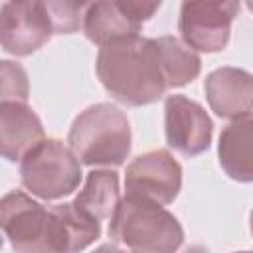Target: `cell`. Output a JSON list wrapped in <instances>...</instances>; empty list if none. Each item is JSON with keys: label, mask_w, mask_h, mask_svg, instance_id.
<instances>
[{"label": "cell", "mask_w": 253, "mask_h": 253, "mask_svg": "<svg viewBox=\"0 0 253 253\" xmlns=\"http://www.w3.org/2000/svg\"><path fill=\"white\" fill-rule=\"evenodd\" d=\"M97 75L105 89L125 105H148L164 91V77L152 40L123 36L101 45Z\"/></svg>", "instance_id": "6da1fadb"}, {"label": "cell", "mask_w": 253, "mask_h": 253, "mask_svg": "<svg viewBox=\"0 0 253 253\" xmlns=\"http://www.w3.org/2000/svg\"><path fill=\"white\" fill-rule=\"evenodd\" d=\"M109 235L134 253H174L184 239L182 225L170 211L138 196H126L117 204Z\"/></svg>", "instance_id": "7a4b0ae2"}, {"label": "cell", "mask_w": 253, "mask_h": 253, "mask_svg": "<svg viewBox=\"0 0 253 253\" xmlns=\"http://www.w3.org/2000/svg\"><path fill=\"white\" fill-rule=\"evenodd\" d=\"M0 229L16 253H69L57 208L45 210L20 190L0 200Z\"/></svg>", "instance_id": "3957f363"}, {"label": "cell", "mask_w": 253, "mask_h": 253, "mask_svg": "<svg viewBox=\"0 0 253 253\" xmlns=\"http://www.w3.org/2000/svg\"><path fill=\"white\" fill-rule=\"evenodd\" d=\"M69 146L71 152L89 166L121 164L130 152L126 115L109 103L85 109L71 125Z\"/></svg>", "instance_id": "277c9868"}, {"label": "cell", "mask_w": 253, "mask_h": 253, "mask_svg": "<svg viewBox=\"0 0 253 253\" xmlns=\"http://www.w3.org/2000/svg\"><path fill=\"white\" fill-rule=\"evenodd\" d=\"M22 184L43 200L71 194L81 180L79 158L59 140H40L28 150L20 164Z\"/></svg>", "instance_id": "5b68a950"}, {"label": "cell", "mask_w": 253, "mask_h": 253, "mask_svg": "<svg viewBox=\"0 0 253 253\" xmlns=\"http://www.w3.org/2000/svg\"><path fill=\"white\" fill-rule=\"evenodd\" d=\"M182 184V168L166 150L136 156L126 166V196H138L154 204H170Z\"/></svg>", "instance_id": "8992f818"}, {"label": "cell", "mask_w": 253, "mask_h": 253, "mask_svg": "<svg viewBox=\"0 0 253 253\" xmlns=\"http://www.w3.org/2000/svg\"><path fill=\"white\" fill-rule=\"evenodd\" d=\"M53 26L43 2H8L0 8V45L14 55L40 49Z\"/></svg>", "instance_id": "52a82bcc"}, {"label": "cell", "mask_w": 253, "mask_h": 253, "mask_svg": "<svg viewBox=\"0 0 253 253\" xmlns=\"http://www.w3.org/2000/svg\"><path fill=\"white\" fill-rule=\"evenodd\" d=\"M239 12L237 2H184L180 32L190 49L219 51L229 40V26Z\"/></svg>", "instance_id": "ba28073f"}, {"label": "cell", "mask_w": 253, "mask_h": 253, "mask_svg": "<svg viewBox=\"0 0 253 253\" xmlns=\"http://www.w3.org/2000/svg\"><path fill=\"white\" fill-rule=\"evenodd\" d=\"M160 2H95L89 4L83 16L87 38L99 45L123 36H136L140 24L148 20Z\"/></svg>", "instance_id": "9c48e42d"}, {"label": "cell", "mask_w": 253, "mask_h": 253, "mask_svg": "<svg viewBox=\"0 0 253 253\" xmlns=\"http://www.w3.org/2000/svg\"><path fill=\"white\" fill-rule=\"evenodd\" d=\"M211 121L206 111L186 99L184 95H172L164 105V130L166 142L186 156H196L210 146Z\"/></svg>", "instance_id": "30bf717a"}, {"label": "cell", "mask_w": 253, "mask_h": 253, "mask_svg": "<svg viewBox=\"0 0 253 253\" xmlns=\"http://www.w3.org/2000/svg\"><path fill=\"white\" fill-rule=\"evenodd\" d=\"M43 140V128L36 113L24 103H0V156L22 160Z\"/></svg>", "instance_id": "8fae6325"}, {"label": "cell", "mask_w": 253, "mask_h": 253, "mask_svg": "<svg viewBox=\"0 0 253 253\" xmlns=\"http://www.w3.org/2000/svg\"><path fill=\"white\" fill-rule=\"evenodd\" d=\"M206 95L219 117H249L251 113V77L245 71L223 67L208 75Z\"/></svg>", "instance_id": "7c38bea8"}, {"label": "cell", "mask_w": 253, "mask_h": 253, "mask_svg": "<svg viewBox=\"0 0 253 253\" xmlns=\"http://www.w3.org/2000/svg\"><path fill=\"white\" fill-rule=\"evenodd\" d=\"M219 162L225 172L241 182L251 180V119H235L219 138Z\"/></svg>", "instance_id": "4fadbf2b"}, {"label": "cell", "mask_w": 253, "mask_h": 253, "mask_svg": "<svg viewBox=\"0 0 253 253\" xmlns=\"http://www.w3.org/2000/svg\"><path fill=\"white\" fill-rule=\"evenodd\" d=\"M152 45L156 51V59H158L166 89L182 87L198 75L200 59L180 40L172 36H162V38H154Z\"/></svg>", "instance_id": "5bb4252c"}, {"label": "cell", "mask_w": 253, "mask_h": 253, "mask_svg": "<svg viewBox=\"0 0 253 253\" xmlns=\"http://www.w3.org/2000/svg\"><path fill=\"white\" fill-rule=\"evenodd\" d=\"M119 204V176L113 170H95L87 176L83 190L73 200V206L103 221L113 215Z\"/></svg>", "instance_id": "9a60e30c"}, {"label": "cell", "mask_w": 253, "mask_h": 253, "mask_svg": "<svg viewBox=\"0 0 253 253\" xmlns=\"http://www.w3.org/2000/svg\"><path fill=\"white\" fill-rule=\"evenodd\" d=\"M28 75L14 61H0V103H26Z\"/></svg>", "instance_id": "2e32d148"}, {"label": "cell", "mask_w": 253, "mask_h": 253, "mask_svg": "<svg viewBox=\"0 0 253 253\" xmlns=\"http://www.w3.org/2000/svg\"><path fill=\"white\" fill-rule=\"evenodd\" d=\"M87 6L89 4H81V2H47L45 8L49 14L53 32L71 34V32L79 30Z\"/></svg>", "instance_id": "e0dca14e"}, {"label": "cell", "mask_w": 253, "mask_h": 253, "mask_svg": "<svg viewBox=\"0 0 253 253\" xmlns=\"http://www.w3.org/2000/svg\"><path fill=\"white\" fill-rule=\"evenodd\" d=\"M184 253H208L204 247H200V245H194V247H190V249H186Z\"/></svg>", "instance_id": "ac0fdd59"}, {"label": "cell", "mask_w": 253, "mask_h": 253, "mask_svg": "<svg viewBox=\"0 0 253 253\" xmlns=\"http://www.w3.org/2000/svg\"><path fill=\"white\" fill-rule=\"evenodd\" d=\"M119 253H126V251H119ZM132 253H134V251H132Z\"/></svg>", "instance_id": "d6986e66"}, {"label": "cell", "mask_w": 253, "mask_h": 253, "mask_svg": "<svg viewBox=\"0 0 253 253\" xmlns=\"http://www.w3.org/2000/svg\"><path fill=\"white\" fill-rule=\"evenodd\" d=\"M241 253H249V251H241Z\"/></svg>", "instance_id": "ffe728a7"}]
</instances>
